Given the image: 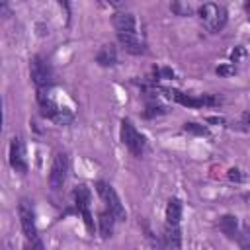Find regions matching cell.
I'll return each instance as SVG.
<instances>
[{
    "label": "cell",
    "instance_id": "cell-2",
    "mask_svg": "<svg viewBox=\"0 0 250 250\" xmlns=\"http://www.w3.org/2000/svg\"><path fill=\"white\" fill-rule=\"evenodd\" d=\"M18 213H20V223H21V230L25 234V238L31 242V246H37L41 248V242L37 238V227H35V215H33V209L29 205L27 199H21L20 205H18Z\"/></svg>",
    "mask_w": 250,
    "mask_h": 250
},
{
    "label": "cell",
    "instance_id": "cell-27",
    "mask_svg": "<svg viewBox=\"0 0 250 250\" xmlns=\"http://www.w3.org/2000/svg\"><path fill=\"white\" fill-rule=\"evenodd\" d=\"M207 121H209V123H223L221 117H207Z\"/></svg>",
    "mask_w": 250,
    "mask_h": 250
},
{
    "label": "cell",
    "instance_id": "cell-1",
    "mask_svg": "<svg viewBox=\"0 0 250 250\" xmlns=\"http://www.w3.org/2000/svg\"><path fill=\"white\" fill-rule=\"evenodd\" d=\"M199 20L203 21V25H205L209 31L217 33V31H221V29L225 27V23H227V10H225L223 6H219V4L207 2V4H203V6L199 8Z\"/></svg>",
    "mask_w": 250,
    "mask_h": 250
},
{
    "label": "cell",
    "instance_id": "cell-26",
    "mask_svg": "<svg viewBox=\"0 0 250 250\" xmlns=\"http://www.w3.org/2000/svg\"><path fill=\"white\" fill-rule=\"evenodd\" d=\"M109 6H113V8H123L125 4H127V0H105Z\"/></svg>",
    "mask_w": 250,
    "mask_h": 250
},
{
    "label": "cell",
    "instance_id": "cell-11",
    "mask_svg": "<svg viewBox=\"0 0 250 250\" xmlns=\"http://www.w3.org/2000/svg\"><path fill=\"white\" fill-rule=\"evenodd\" d=\"M182 219V201L172 197L166 205V223L168 225H178Z\"/></svg>",
    "mask_w": 250,
    "mask_h": 250
},
{
    "label": "cell",
    "instance_id": "cell-25",
    "mask_svg": "<svg viewBox=\"0 0 250 250\" xmlns=\"http://www.w3.org/2000/svg\"><path fill=\"white\" fill-rule=\"evenodd\" d=\"M59 4H61V8L66 14V21H70V2L68 0H59Z\"/></svg>",
    "mask_w": 250,
    "mask_h": 250
},
{
    "label": "cell",
    "instance_id": "cell-21",
    "mask_svg": "<svg viewBox=\"0 0 250 250\" xmlns=\"http://www.w3.org/2000/svg\"><path fill=\"white\" fill-rule=\"evenodd\" d=\"M82 213V219H84V225L88 229V232H94V223H92V215H90V209H80Z\"/></svg>",
    "mask_w": 250,
    "mask_h": 250
},
{
    "label": "cell",
    "instance_id": "cell-3",
    "mask_svg": "<svg viewBox=\"0 0 250 250\" xmlns=\"http://www.w3.org/2000/svg\"><path fill=\"white\" fill-rule=\"evenodd\" d=\"M96 189H98V193L102 195V199L105 201L107 209L113 213V217H115L117 221H125V219H127V213H125V207H123V203H121L117 191H115L109 184H105V182H98Z\"/></svg>",
    "mask_w": 250,
    "mask_h": 250
},
{
    "label": "cell",
    "instance_id": "cell-24",
    "mask_svg": "<svg viewBox=\"0 0 250 250\" xmlns=\"http://www.w3.org/2000/svg\"><path fill=\"white\" fill-rule=\"evenodd\" d=\"M172 10H174L178 16H188V14H189V8H184L180 2H174V4H172Z\"/></svg>",
    "mask_w": 250,
    "mask_h": 250
},
{
    "label": "cell",
    "instance_id": "cell-15",
    "mask_svg": "<svg viewBox=\"0 0 250 250\" xmlns=\"http://www.w3.org/2000/svg\"><path fill=\"white\" fill-rule=\"evenodd\" d=\"M72 195H74V203H76L78 211H80V209H88V207H90L92 193H90V189H88L86 186H78V188H74Z\"/></svg>",
    "mask_w": 250,
    "mask_h": 250
},
{
    "label": "cell",
    "instance_id": "cell-6",
    "mask_svg": "<svg viewBox=\"0 0 250 250\" xmlns=\"http://www.w3.org/2000/svg\"><path fill=\"white\" fill-rule=\"evenodd\" d=\"M66 172H68V158L64 152H57L53 158V164H51V172H49V184L55 191L62 188V184L66 180Z\"/></svg>",
    "mask_w": 250,
    "mask_h": 250
},
{
    "label": "cell",
    "instance_id": "cell-28",
    "mask_svg": "<svg viewBox=\"0 0 250 250\" xmlns=\"http://www.w3.org/2000/svg\"><path fill=\"white\" fill-rule=\"evenodd\" d=\"M244 121H246V123H248V125H250V109H248V111H246V113H244Z\"/></svg>",
    "mask_w": 250,
    "mask_h": 250
},
{
    "label": "cell",
    "instance_id": "cell-18",
    "mask_svg": "<svg viewBox=\"0 0 250 250\" xmlns=\"http://www.w3.org/2000/svg\"><path fill=\"white\" fill-rule=\"evenodd\" d=\"M184 131L193 133V135H201V137H209V129L197 123H184Z\"/></svg>",
    "mask_w": 250,
    "mask_h": 250
},
{
    "label": "cell",
    "instance_id": "cell-20",
    "mask_svg": "<svg viewBox=\"0 0 250 250\" xmlns=\"http://www.w3.org/2000/svg\"><path fill=\"white\" fill-rule=\"evenodd\" d=\"M244 55H246V49H244V47H234V49L230 51V61H232V62H240V61L244 59Z\"/></svg>",
    "mask_w": 250,
    "mask_h": 250
},
{
    "label": "cell",
    "instance_id": "cell-17",
    "mask_svg": "<svg viewBox=\"0 0 250 250\" xmlns=\"http://www.w3.org/2000/svg\"><path fill=\"white\" fill-rule=\"evenodd\" d=\"M72 119H74V115H72L70 111H66V109H59V111L53 115V121H55L57 125H68Z\"/></svg>",
    "mask_w": 250,
    "mask_h": 250
},
{
    "label": "cell",
    "instance_id": "cell-22",
    "mask_svg": "<svg viewBox=\"0 0 250 250\" xmlns=\"http://www.w3.org/2000/svg\"><path fill=\"white\" fill-rule=\"evenodd\" d=\"M160 113H166V109L162 105H148L146 111H145V117H154V115H160Z\"/></svg>",
    "mask_w": 250,
    "mask_h": 250
},
{
    "label": "cell",
    "instance_id": "cell-12",
    "mask_svg": "<svg viewBox=\"0 0 250 250\" xmlns=\"http://www.w3.org/2000/svg\"><path fill=\"white\" fill-rule=\"evenodd\" d=\"M117 219L113 217V213L107 209L104 213H100V236L102 238H109L113 234V223Z\"/></svg>",
    "mask_w": 250,
    "mask_h": 250
},
{
    "label": "cell",
    "instance_id": "cell-8",
    "mask_svg": "<svg viewBox=\"0 0 250 250\" xmlns=\"http://www.w3.org/2000/svg\"><path fill=\"white\" fill-rule=\"evenodd\" d=\"M119 43L123 45V49L131 55H143L146 51L145 41L139 37V33H117Z\"/></svg>",
    "mask_w": 250,
    "mask_h": 250
},
{
    "label": "cell",
    "instance_id": "cell-19",
    "mask_svg": "<svg viewBox=\"0 0 250 250\" xmlns=\"http://www.w3.org/2000/svg\"><path fill=\"white\" fill-rule=\"evenodd\" d=\"M215 72H217L219 76H230V74L236 72V68H234V64H221V66L215 68Z\"/></svg>",
    "mask_w": 250,
    "mask_h": 250
},
{
    "label": "cell",
    "instance_id": "cell-13",
    "mask_svg": "<svg viewBox=\"0 0 250 250\" xmlns=\"http://www.w3.org/2000/svg\"><path fill=\"white\" fill-rule=\"evenodd\" d=\"M162 236H164V246H166V248H180V244H182V236H180V229H178V225H166Z\"/></svg>",
    "mask_w": 250,
    "mask_h": 250
},
{
    "label": "cell",
    "instance_id": "cell-10",
    "mask_svg": "<svg viewBox=\"0 0 250 250\" xmlns=\"http://www.w3.org/2000/svg\"><path fill=\"white\" fill-rule=\"evenodd\" d=\"M96 61L102 64V66H113L117 62V51L115 47L109 43V45H102L98 55H96Z\"/></svg>",
    "mask_w": 250,
    "mask_h": 250
},
{
    "label": "cell",
    "instance_id": "cell-14",
    "mask_svg": "<svg viewBox=\"0 0 250 250\" xmlns=\"http://www.w3.org/2000/svg\"><path fill=\"white\" fill-rule=\"evenodd\" d=\"M219 229L229 236V238H236L238 236V221L234 215H225L219 221Z\"/></svg>",
    "mask_w": 250,
    "mask_h": 250
},
{
    "label": "cell",
    "instance_id": "cell-7",
    "mask_svg": "<svg viewBox=\"0 0 250 250\" xmlns=\"http://www.w3.org/2000/svg\"><path fill=\"white\" fill-rule=\"evenodd\" d=\"M10 164L14 170L25 174L27 172V162H25V152H23V143L20 137H14L10 143Z\"/></svg>",
    "mask_w": 250,
    "mask_h": 250
},
{
    "label": "cell",
    "instance_id": "cell-23",
    "mask_svg": "<svg viewBox=\"0 0 250 250\" xmlns=\"http://www.w3.org/2000/svg\"><path fill=\"white\" fill-rule=\"evenodd\" d=\"M227 178H229L230 182H242V174H240L238 168H230V170L227 172Z\"/></svg>",
    "mask_w": 250,
    "mask_h": 250
},
{
    "label": "cell",
    "instance_id": "cell-5",
    "mask_svg": "<svg viewBox=\"0 0 250 250\" xmlns=\"http://www.w3.org/2000/svg\"><path fill=\"white\" fill-rule=\"evenodd\" d=\"M29 72H31V80L35 82L37 88H47V86L53 84V70H51V64H49L43 57L35 55V57L31 59Z\"/></svg>",
    "mask_w": 250,
    "mask_h": 250
},
{
    "label": "cell",
    "instance_id": "cell-4",
    "mask_svg": "<svg viewBox=\"0 0 250 250\" xmlns=\"http://www.w3.org/2000/svg\"><path fill=\"white\" fill-rule=\"evenodd\" d=\"M121 141L135 156H141L145 152V137L135 129V125L129 119L121 121Z\"/></svg>",
    "mask_w": 250,
    "mask_h": 250
},
{
    "label": "cell",
    "instance_id": "cell-9",
    "mask_svg": "<svg viewBox=\"0 0 250 250\" xmlns=\"http://www.w3.org/2000/svg\"><path fill=\"white\" fill-rule=\"evenodd\" d=\"M111 23L117 29V33H137V20L133 14L117 12V14H113Z\"/></svg>",
    "mask_w": 250,
    "mask_h": 250
},
{
    "label": "cell",
    "instance_id": "cell-29",
    "mask_svg": "<svg viewBox=\"0 0 250 250\" xmlns=\"http://www.w3.org/2000/svg\"><path fill=\"white\" fill-rule=\"evenodd\" d=\"M244 8H246V14H248V18H250V0H246V6H244Z\"/></svg>",
    "mask_w": 250,
    "mask_h": 250
},
{
    "label": "cell",
    "instance_id": "cell-16",
    "mask_svg": "<svg viewBox=\"0 0 250 250\" xmlns=\"http://www.w3.org/2000/svg\"><path fill=\"white\" fill-rule=\"evenodd\" d=\"M172 98L178 102V104H182V105H188V107H201L203 105V98L199 96H188V94H182V92H178V90H172Z\"/></svg>",
    "mask_w": 250,
    "mask_h": 250
}]
</instances>
